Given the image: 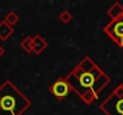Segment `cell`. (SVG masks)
Instances as JSON below:
<instances>
[{"label":"cell","mask_w":123,"mask_h":115,"mask_svg":"<svg viewBox=\"0 0 123 115\" xmlns=\"http://www.w3.org/2000/svg\"><path fill=\"white\" fill-rule=\"evenodd\" d=\"M72 90H74L81 98L87 92H92L96 96L110 83V77L104 73L97 65L91 70H84L79 65L65 77Z\"/></svg>","instance_id":"1"},{"label":"cell","mask_w":123,"mask_h":115,"mask_svg":"<svg viewBox=\"0 0 123 115\" xmlns=\"http://www.w3.org/2000/svg\"><path fill=\"white\" fill-rule=\"evenodd\" d=\"M13 33H14V29L11 25H8L5 20L0 22V40L1 41L8 40L11 35H13Z\"/></svg>","instance_id":"6"},{"label":"cell","mask_w":123,"mask_h":115,"mask_svg":"<svg viewBox=\"0 0 123 115\" xmlns=\"http://www.w3.org/2000/svg\"><path fill=\"white\" fill-rule=\"evenodd\" d=\"M20 47H22L26 53H32V52H34V37L26 36V37L20 42Z\"/></svg>","instance_id":"9"},{"label":"cell","mask_w":123,"mask_h":115,"mask_svg":"<svg viewBox=\"0 0 123 115\" xmlns=\"http://www.w3.org/2000/svg\"><path fill=\"white\" fill-rule=\"evenodd\" d=\"M104 33L120 48H123V14L116 19L110 20L105 25Z\"/></svg>","instance_id":"4"},{"label":"cell","mask_w":123,"mask_h":115,"mask_svg":"<svg viewBox=\"0 0 123 115\" xmlns=\"http://www.w3.org/2000/svg\"><path fill=\"white\" fill-rule=\"evenodd\" d=\"M4 54H5V48H4V47L0 44V58H1Z\"/></svg>","instance_id":"12"},{"label":"cell","mask_w":123,"mask_h":115,"mask_svg":"<svg viewBox=\"0 0 123 115\" xmlns=\"http://www.w3.org/2000/svg\"><path fill=\"white\" fill-rule=\"evenodd\" d=\"M106 14L111 18V20L118 18L120 16H122L123 14V6L121 5V2H115V4H112V6L106 11Z\"/></svg>","instance_id":"8"},{"label":"cell","mask_w":123,"mask_h":115,"mask_svg":"<svg viewBox=\"0 0 123 115\" xmlns=\"http://www.w3.org/2000/svg\"><path fill=\"white\" fill-rule=\"evenodd\" d=\"M4 20H5L8 25L13 27L14 24H17V23L19 22V16H18V14H17L14 11H11V12H8V13L5 16Z\"/></svg>","instance_id":"10"},{"label":"cell","mask_w":123,"mask_h":115,"mask_svg":"<svg viewBox=\"0 0 123 115\" xmlns=\"http://www.w3.org/2000/svg\"><path fill=\"white\" fill-rule=\"evenodd\" d=\"M31 101L10 80L0 86V115H22Z\"/></svg>","instance_id":"2"},{"label":"cell","mask_w":123,"mask_h":115,"mask_svg":"<svg viewBox=\"0 0 123 115\" xmlns=\"http://www.w3.org/2000/svg\"><path fill=\"white\" fill-rule=\"evenodd\" d=\"M47 47H48V42L42 37L41 35H36L34 37V53L41 54Z\"/></svg>","instance_id":"7"},{"label":"cell","mask_w":123,"mask_h":115,"mask_svg":"<svg viewBox=\"0 0 123 115\" xmlns=\"http://www.w3.org/2000/svg\"><path fill=\"white\" fill-rule=\"evenodd\" d=\"M72 88L68 84V81L66 80V78H59L57 80H55L50 86H49V92L53 94L59 101H62L63 98H66V96H68V94L71 92Z\"/></svg>","instance_id":"5"},{"label":"cell","mask_w":123,"mask_h":115,"mask_svg":"<svg viewBox=\"0 0 123 115\" xmlns=\"http://www.w3.org/2000/svg\"><path fill=\"white\" fill-rule=\"evenodd\" d=\"M59 18H60V20H61L62 23L67 24V23H69V22L72 20V13L68 12L67 10H65V11H62V12L59 14Z\"/></svg>","instance_id":"11"},{"label":"cell","mask_w":123,"mask_h":115,"mask_svg":"<svg viewBox=\"0 0 123 115\" xmlns=\"http://www.w3.org/2000/svg\"><path fill=\"white\" fill-rule=\"evenodd\" d=\"M106 115H123V83L118 84L109 97L99 106Z\"/></svg>","instance_id":"3"}]
</instances>
